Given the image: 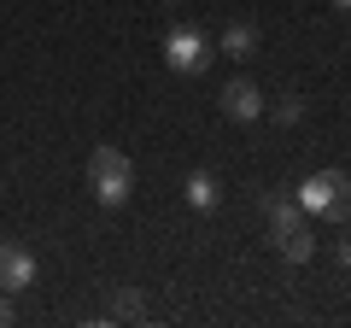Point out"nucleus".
I'll list each match as a JSON object with an SVG mask.
<instances>
[{
  "label": "nucleus",
  "mask_w": 351,
  "mask_h": 328,
  "mask_svg": "<svg viewBox=\"0 0 351 328\" xmlns=\"http://www.w3.org/2000/svg\"><path fill=\"white\" fill-rule=\"evenodd\" d=\"M88 182H94V200L100 205H123L135 188V164L123 147H94L88 152Z\"/></svg>",
  "instance_id": "1"
},
{
  "label": "nucleus",
  "mask_w": 351,
  "mask_h": 328,
  "mask_svg": "<svg viewBox=\"0 0 351 328\" xmlns=\"http://www.w3.org/2000/svg\"><path fill=\"white\" fill-rule=\"evenodd\" d=\"M299 205L316 211V217H351V176H339V170H316V176H304Z\"/></svg>",
  "instance_id": "2"
},
{
  "label": "nucleus",
  "mask_w": 351,
  "mask_h": 328,
  "mask_svg": "<svg viewBox=\"0 0 351 328\" xmlns=\"http://www.w3.org/2000/svg\"><path fill=\"white\" fill-rule=\"evenodd\" d=\"M164 65H170L176 76H199L205 65H211V41L199 36V30H170V36H164Z\"/></svg>",
  "instance_id": "3"
},
{
  "label": "nucleus",
  "mask_w": 351,
  "mask_h": 328,
  "mask_svg": "<svg viewBox=\"0 0 351 328\" xmlns=\"http://www.w3.org/2000/svg\"><path fill=\"white\" fill-rule=\"evenodd\" d=\"M36 281V253L18 240H0V293H24Z\"/></svg>",
  "instance_id": "4"
},
{
  "label": "nucleus",
  "mask_w": 351,
  "mask_h": 328,
  "mask_svg": "<svg viewBox=\"0 0 351 328\" xmlns=\"http://www.w3.org/2000/svg\"><path fill=\"white\" fill-rule=\"evenodd\" d=\"M217 106H223V117H234V124H252V117L263 112V94L252 89V76H234V82H223Z\"/></svg>",
  "instance_id": "5"
},
{
  "label": "nucleus",
  "mask_w": 351,
  "mask_h": 328,
  "mask_svg": "<svg viewBox=\"0 0 351 328\" xmlns=\"http://www.w3.org/2000/svg\"><path fill=\"white\" fill-rule=\"evenodd\" d=\"M299 194H287V188H276V194H263V223H269V235H281V229H293L299 223Z\"/></svg>",
  "instance_id": "6"
},
{
  "label": "nucleus",
  "mask_w": 351,
  "mask_h": 328,
  "mask_svg": "<svg viewBox=\"0 0 351 328\" xmlns=\"http://www.w3.org/2000/svg\"><path fill=\"white\" fill-rule=\"evenodd\" d=\"M182 194H188V205H193V211H217V205H223V188H217V176H211V170H193Z\"/></svg>",
  "instance_id": "7"
},
{
  "label": "nucleus",
  "mask_w": 351,
  "mask_h": 328,
  "mask_svg": "<svg viewBox=\"0 0 351 328\" xmlns=\"http://www.w3.org/2000/svg\"><path fill=\"white\" fill-rule=\"evenodd\" d=\"M276 246H281V258H287V264H304V258L316 253V235L304 223H293V229H281L276 235Z\"/></svg>",
  "instance_id": "8"
},
{
  "label": "nucleus",
  "mask_w": 351,
  "mask_h": 328,
  "mask_svg": "<svg viewBox=\"0 0 351 328\" xmlns=\"http://www.w3.org/2000/svg\"><path fill=\"white\" fill-rule=\"evenodd\" d=\"M223 53H228V59H252V53H258V30L234 18V24L223 30Z\"/></svg>",
  "instance_id": "9"
},
{
  "label": "nucleus",
  "mask_w": 351,
  "mask_h": 328,
  "mask_svg": "<svg viewBox=\"0 0 351 328\" xmlns=\"http://www.w3.org/2000/svg\"><path fill=\"white\" fill-rule=\"evenodd\" d=\"M269 117H276V124H287V129H293V124H299V117H304V100H299V94H281V100L269 106Z\"/></svg>",
  "instance_id": "10"
},
{
  "label": "nucleus",
  "mask_w": 351,
  "mask_h": 328,
  "mask_svg": "<svg viewBox=\"0 0 351 328\" xmlns=\"http://www.w3.org/2000/svg\"><path fill=\"white\" fill-rule=\"evenodd\" d=\"M117 316H141V293L135 288H117Z\"/></svg>",
  "instance_id": "11"
},
{
  "label": "nucleus",
  "mask_w": 351,
  "mask_h": 328,
  "mask_svg": "<svg viewBox=\"0 0 351 328\" xmlns=\"http://www.w3.org/2000/svg\"><path fill=\"white\" fill-rule=\"evenodd\" d=\"M339 264L351 270V229H346V235H339Z\"/></svg>",
  "instance_id": "12"
},
{
  "label": "nucleus",
  "mask_w": 351,
  "mask_h": 328,
  "mask_svg": "<svg viewBox=\"0 0 351 328\" xmlns=\"http://www.w3.org/2000/svg\"><path fill=\"white\" fill-rule=\"evenodd\" d=\"M0 323H12V293H0Z\"/></svg>",
  "instance_id": "13"
},
{
  "label": "nucleus",
  "mask_w": 351,
  "mask_h": 328,
  "mask_svg": "<svg viewBox=\"0 0 351 328\" xmlns=\"http://www.w3.org/2000/svg\"><path fill=\"white\" fill-rule=\"evenodd\" d=\"M334 6H339V12H351V0H334Z\"/></svg>",
  "instance_id": "14"
}]
</instances>
